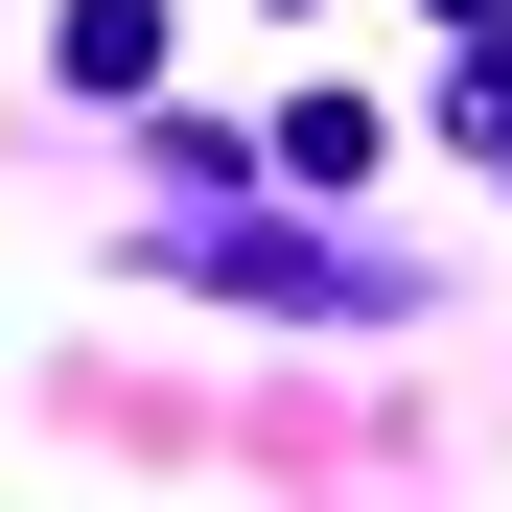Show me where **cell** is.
<instances>
[{
    "label": "cell",
    "mask_w": 512,
    "mask_h": 512,
    "mask_svg": "<svg viewBox=\"0 0 512 512\" xmlns=\"http://www.w3.org/2000/svg\"><path fill=\"white\" fill-rule=\"evenodd\" d=\"M47 70H70V94H163V0H70Z\"/></svg>",
    "instance_id": "6da1fadb"
}]
</instances>
